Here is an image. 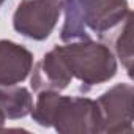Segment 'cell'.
I'll use <instances>...</instances> for the list:
<instances>
[{
  "instance_id": "obj_1",
  "label": "cell",
  "mask_w": 134,
  "mask_h": 134,
  "mask_svg": "<svg viewBox=\"0 0 134 134\" xmlns=\"http://www.w3.org/2000/svg\"><path fill=\"white\" fill-rule=\"evenodd\" d=\"M30 114L40 126H54L58 132H99L101 126L96 101L58 92H40Z\"/></svg>"
},
{
  "instance_id": "obj_2",
  "label": "cell",
  "mask_w": 134,
  "mask_h": 134,
  "mask_svg": "<svg viewBox=\"0 0 134 134\" xmlns=\"http://www.w3.org/2000/svg\"><path fill=\"white\" fill-rule=\"evenodd\" d=\"M73 77L87 88L112 79L117 73V60L109 46L92 40L71 41L55 46Z\"/></svg>"
},
{
  "instance_id": "obj_3",
  "label": "cell",
  "mask_w": 134,
  "mask_h": 134,
  "mask_svg": "<svg viewBox=\"0 0 134 134\" xmlns=\"http://www.w3.org/2000/svg\"><path fill=\"white\" fill-rule=\"evenodd\" d=\"M65 7V0H21L13 16V27L30 40H46Z\"/></svg>"
},
{
  "instance_id": "obj_4",
  "label": "cell",
  "mask_w": 134,
  "mask_h": 134,
  "mask_svg": "<svg viewBox=\"0 0 134 134\" xmlns=\"http://www.w3.org/2000/svg\"><path fill=\"white\" fill-rule=\"evenodd\" d=\"M132 85L121 82L96 99L101 118L99 132H132Z\"/></svg>"
},
{
  "instance_id": "obj_5",
  "label": "cell",
  "mask_w": 134,
  "mask_h": 134,
  "mask_svg": "<svg viewBox=\"0 0 134 134\" xmlns=\"http://www.w3.org/2000/svg\"><path fill=\"white\" fill-rule=\"evenodd\" d=\"M87 30L104 36L126 19L131 13L128 0H76Z\"/></svg>"
},
{
  "instance_id": "obj_6",
  "label": "cell",
  "mask_w": 134,
  "mask_h": 134,
  "mask_svg": "<svg viewBox=\"0 0 134 134\" xmlns=\"http://www.w3.org/2000/svg\"><path fill=\"white\" fill-rule=\"evenodd\" d=\"M73 81L71 73L68 71L66 65L58 54L57 47L49 51L36 65L32 71V88L33 92H60L70 85Z\"/></svg>"
},
{
  "instance_id": "obj_7",
  "label": "cell",
  "mask_w": 134,
  "mask_h": 134,
  "mask_svg": "<svg viewBox=\"0 0 134 134\" xmlns=\"http://www.w3.org/2000/svg\"><path fill=\"white\" fill-rule=\"evenodd\" d=\"M33 66V55L24 46L0 40V87L16 85L27 79Z\"/></svg>"
},
{
  "instance_id": "obj_8",
  "label": "cell",
  "mask_w": 134,
  "mask_h": 134,
  "mask_svg": "<svg viewBox=\"0 0 134 134\" xmlns=\"http://www.w3.org/2000/svg\"><path fill=\"white\" fill-rule=\"evenodd\" d=\"M33 109V96L25 87L8 85L0 87V110L8 120L29 115Z\"/></svg>"
},
{
  "instance_id": "obj_9",
  "label": "cell",
  "mask_w": 134,
  "mask_h": 134,
  "mask_svg": "<svg viewBox=\"0 0 134 134\" xmlns=\"http://www.w3.org/2000/svg\"><path fill=\"white\" fill-rule=\"evenodd\" d=\"M65 22L60 32V38L65 43L71 41H81V40H90L88 30L84 25V21L81 18L79 8L76 0H65Z\"/></svg>"
},
{
  "instance_id": "obj_10",
  "label": "cell",
  "mask_w": 134,
  "mask_h": 134,
  "mask_svg": "<svg viewBox=\"0 0 134 134\" xmlns=\"http://www.w3.org/2000/svg\"><path fill=\"white\" fill-rule=\"evenodd\" d=\"M114 47L125 66L126 73L131 76L132 70V11L126 16V19L118 25V33L114 38Z\"/></svg>"
},
{
  "instance_id": "obj_11",
  "label": "cell",
  "mask_w": 134,
  "mask_h": 134,
  "mask_svg": "<svg viewBox=\"0 0 134 134\" xmlns=\"http://www.w3.org/2000/svg\"><path fill=\"white\" fill-rule=\"evenodd\" d=\"M5 120H7V118H5V115L2 114V110H0V131H2V126H3V123H5Z\"/></svg>"
},
{
  "instance_id": "obj_12",
  "label": "cell",
  "mask_w": 134,
  "mask_h": 134,
  "mask_svg": "<svg viewBox=\"0 0 134 134\" xmlns=\"http://www.w3.org/2000/svg\"><path fill=\"white\" fill-rule=\"evenodd\" d=\"M3 2H5V0H0V5H2V3H3Z\"/></svg>"
}]
</instances>
